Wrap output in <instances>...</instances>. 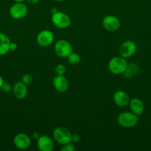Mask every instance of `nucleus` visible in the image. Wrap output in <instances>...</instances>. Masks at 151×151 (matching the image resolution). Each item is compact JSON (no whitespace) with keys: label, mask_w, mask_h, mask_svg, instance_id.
Masks as SVG:
<instances>
[{"label":"nucleus","mask_w":151,"mask_h":151,"mask_svg":"<svg viewBox=\"0 0 151 151\" xmlns=\"http://www.w3.org/2000/svg\"><path fill=\"white\" fill-rule=\"evenodd\" d=\"M118 123L123 128H130L136 126L139 122L138 115L133 112H123L121 113L117 117Z\"/></svg>","instance_id":"f257e3e1"},{"label":"nucleus","mask_w":151,"mask_h":151,"mask_svg":"<svg viewBox=\"0 0 151 151\" xmlns=\"http://www.w3.org/2000/svg\"><path fill=\"white\" fill-rule=\"evenodd\" d=\"M128 63L122 56L113 57L108 63V69L114 75L123 74L127 69Z\"/></svg>","instance_id":"f03ea898"},{"label":"nucleus","mask_w":151,"mask_h":151,"mask_svg":"<svg viewBox=\"0 0 151 151\" xmlns=\"http://www.w3.org/2000/svg\"><path fill=\"white\" fill-rule=\"evenodd\" d=\"M52 23L54 26L59 29H65L70 25L71 20L70 16L63 12H56L54 14H52Z\"/></svg>","instance_id":"7ed1b4c3"},{"label":"nucleus","mask_w":151,"mask_h":151,"mask_svg":"<svg viewBox=\"0 0 151 151\" xmlns=\"http://www.w3.org/2000/svg\"><path fill=\"white\" fill-rule=\"evenodd\" d=\"M72 134L70 131L64 127H58L53 131V138L61 145H65L71 142Z\"/></svg>","instance_id":"20e7f679"},{"label":"nucleus","mask_w":151,"mask_h":151,"mask_svg":"<svg viewBox=\"0 0 151 151\" xmlns=\"http://www.w3.org/2000/svg\"><path fill=\"white\" fill-rule=\"evenodd\" d=\"M54 50L59 57L67 58L71 52H73V47L68 41L60 39L55 44Z\"/></svg>","instance_id":"39448f33"},{"label":"nucleus","mask_w":151,"mask_h":151,"mask_svg":"<svg viewBox=\"0 0 151 151\" xmlns=\"http://www.w3.org/2000/svg\"><path fill=\"white\" fill-rule=\"evenodd\" d=\"M28 7L22 2H16L10 8V15L14 19H22L28 14Z\"/></svg>","instance_id":"423d86ee"},{"label":"nucleus","mask_w":151,"mask_h":151,"mask_svg":"<svg viewBox=\"0 0 151 151\" xmlns=\"http://www.w3.org/2000/svg\"><path fill=\"white\" fill-rule=\"evenodd\" d=\"M102 25L106 30L109 32H115L120 27V21L116 16L113 15H108L105 16L102 20Z\"/></svg>","instance_id":"0eeeda50"},{"label":"nucleus","mask_w":151,"mask_h":151,"mask_svg":"<svg viewBox=\"0 0 151 151\" xmlns=\"http://www.w3.org/2000/svg\"><path fill=\"white\" fill-rule=\"evenodd\" d=\"M136 44L134 41L128 40L121 44L119 47V54L124 58H130L136 53Z\"/></svg>","instance_id":"6e6552de"},{"label":"nucleus","mask_w":151,"mask_h":151,"mask_svg":"<svg viewBox=\"0 0 151 151\" xmlns=\"http://www.w3.org/2000/svg\"><path fill=\"white\" fill-rule=\"evenodd\" d=\"M54 35L53 32L48 29L41 31L36 37V41L38 45L42 47H47L53 43Z\"/></svg>","instance_id":"1a4fd4ad"},{"label":"nucleus","mask_w":151,"mask_h":151,"mask_svg":"<svg viewBox=\"0 0 151 151\" xmlns=\"http://www.w3.org/2000/svg\"><path fill=\"white\" fill-rule=\"evenodd\" d=\"M13 143L16 147L23 150V149H27L30 147L31 141L30 137L27 134L20 133L15 136L14 139H13Z\"/></svg>","instance_id":"9d476101"},{"label":"nucleus","mask_w":151,"mask_h":151,"mask_svg":"<svg viewBox=\"0 0 151 151\" xmlns=\"http://www.w3.org/2000/svg\"><path fill=\"white\" fill-rule=\"evenodd\" d=\"M53 84L56 91L59 92H65L69 87L68 79L64 75H56L53 78Z\"/></svg>","instance_id":"9b49d317"},{"label":"nucleus","mask_w":151,"mask_h":151,"mask_svg":"<svg viewBox=\"0 0 151 151\" xmlns=\"http://www.w3.org/2000/svg\"><path fill=\"white\" fill-rule=\"evenodd\" d=\"M37 146L41 151H51L53 149V142L48 136H41L37 139Z\"/></svg>","instance_id":"f8f14e48"},{"label":"nucleus","mask_w":151,"mask_h":151,"mask_svg":"<svg viewBox=\"0 0 151 151\" xmlns=\"http://www.w3.org/2000/svg\"><path fill=\"white\" fill-rule=\"evenodd\" d=\"M113 100L115 105L119 107H125L130 103V99L128 94L123 91H118L114 94Z\"/></svg>","instance_id":"ddd939ff"},{"label":"nucleus","mask_w":151,"mask_h":151,"mask_svg":"<svg viewBox=\"0 0 151 151\" xmlns=\"http://www.w3.org/2000/svg\"><path fill=\"white\" fill-rule=\"evenodd\" d=\"M13 92L15 97L19 100L25 98L28 94V88L26 84L22 83V81L16 83L13 87Z\"/></svg>","instance_id":"4468645a"},{"label":"nucleus","mask_w":151,"mask_h":151,"mask_svg":"<svg viewBox=\"0 0 151 151\" xmlns=\"http://www.w3.org/2000/svg\"><path fill=\"white\" fill-rule=\"evenodd\" d=\"M130 108L131 109L132 112L136 114V115H141L144 112V103L139 98H133L130 101Z\"/></svg>","instance_id":"2eb2a0df"},{"label":"nucleus","mask_w":151,"mask_h":151,"mask_svg":"<svg viewBox=\"0 0 151 151\" xmlns=\"http://www.w3.org/2000/svg\"><path fill=\"white\" fill-rule=\"evenodd\" d=\"M10 41V38L4 33L0 32V55H4L7 54L9 50Z\"/></svg>","instance_id":"dca6fc26"},{"label":"nucleus","mask_w":151,"mask_h":151,"mask_svg":"<svg viewBox=\"0 0 151 151\" xmlns=\"http://www.w3.org/2000/svg\"><path fill=\"white\" fill-rule=\"evenodd\" d=\"M138 70H139V67L137 66V65L135 64V63H130V64L127 65V69H125L123 74L126 78H130L137 73Z\"/></svg>","instance_id":"f3484780"},{"label":"nucleus","mask_w":151,"mask_h":151,"mask_svg":"<svg viewBox=\"0 0 151 151\" xmlns=\"http://www.w3.org/2000/svg\"><path fill=\"white\" fill-rule=\"evenodd\" d=\"M67 58H68V62L72 65H77L80 63V61H81L80 56L78 55L77 53L71 52L70 54L67 57Z\"/></svg>","instance_id":"a211bd4d"},{"label":"nucleus","mask_w":151,"mask_h":151,"mask_svg":"<svg viewBox=\"0 0 151 151\" xmlns=\"http://www.w3.org/2000/svg\"><path fill=\"white\" fill-rule=\"evenodd\" d=\"M55 72L57 75H64L66 72V67L62 64H59L55 67Z\"/></svg>","instance_id":"6ab92c4d"},{"label":"nucleus","mask_w":151,"mask_h":151,"mask_svg":"<svg viewBox=\"0 0 151 151\" xmlns=\"http://www.w3.org/2000/svg\"><path fill=\"white\" fill-rule=\"evenodd\" d=\"M33 81V77L30 74H25L22 78V82L26 85L31 83Z\"/></svg>","instance_id":"aec40b11"},{"label":"nucleus","mask_w":151,"mask_h":151,"mask_svg":"<svg viewBox=\"0 0 151 151\" xmlns=\"http://www.w3.org/2000/svg\"><path fill=\"white\" fill-rule=\"evenodd\" d=\"M0 89H1V91H3V92L8 93V92H10V91H11L12 86H11V85L9 83L4 82V83H3V84L1 85V88H0Z\"/></svg>","instance_id":"412c9836"},{"label":"nucleus","mask_w":151,"mask_h":151,"mask_svg":"<svg viewBox=\"0 0 151 151\" xmlns=\"http://www.w3.org/2000/svg\"><path fill=\"white\" fill-rule=\"evenodd\" d=\"M74 149H75V147H74L73 145L71 142H70L68 143V144L63 145L61 150L62 151H73Z\"/></svg>","instance_id":"4be33fe9"},{"label":"nucleus","mask_w":151,"mask_h":151,"mask_svg":"<svg viewBox=\"0 0 151 151\" xmlns=\"http://www.w3.org/2000/svg\"><path fill=\"white\" fill-rule=\"evenodd\" d=\"M80 136L78 134H72V137H71V142H78L80 141Z\"/></svg>","instance_id":"5701e85b"},{"label":"nucleus","mask_w":151,"mask_h":151,"mask_svg":"<svg viewBox=\"0 0 151 151\" xmlns=\"http://www.w3.org/2000/svg\"><path fill=\"white\" fill-rule=\"evenodd\" d=\"M18 48V45L16 43L10 42V46H9V50L10 51H15Z\"/></svg>","instance_id":"b1692460"},{"label":"nucleus","mask_w":151,"mask_h":151,"mask_svg":"<svg viewBox=\"0 0 151 151\" xmlns=\"http://www.w3.org/2000/svg\"><path fill=\"white\" fill-rule=\"evenodd\" d=\"M26 1H28V3H30V4H37V3L39 1V0H26Z\"/></svg>","instance_id":"393cba45"},{"label":"nucleus","mask_w":151,"mask_h":151,"mask_svg":"<svg viewBox=\"0 0 151 151\" xmlns=\"http://www.w3.org/2000/svg\"><path fill=\"white\" fill-rule=\"evenodd\" d=\"M39 137H40V136L38 135V133H34V134H33V138H35L36 139H38L39 138Z\"/></svg>","instance_id":"a878e982"},{"label":"nucleus","mask_w":151,"mask_h":151,"mask_svg":"<svg viewBox=\"0 0 151 151\" xmlns=\"http://www.w3.org/2000/svg\"><path fill=\"white\" fill-rule=\"evenodd\" d=\"M3 83H4V80H3V78L0 76V88H1V85L3 84Z\"/></svg>","instance_id":"bb28decb"},{"label":"nucleus","mask_w":151,"mask_h":151,"mask_svg":"<svg viewBox=\"0 0 151 151\" xmlns=\"http://www.w3.org/2000/svg\"><path fill=\"white\" fill-rule=\"evenodd\" d=\"M56 12H58L57 9H56V8H53V9H51V13H52V14H54V13H56Z\"/></svg>","instance_id":"cd10ccee"},{"label":"nucleus","mask_w":151,"mask_h":151,"mask_svg":"<svg viewBox=\"0 0 151 151\" xmlns=\"http://www.w3.org/2000/svg\"><path fill=\"white\" fill-rule=\"evenodd\" d=\"M13 1H14L15 2H23L25 0H13Z\"/></svg>","instance_id":"c85d7f7f"},{"label":"nucleus","mask_w":151,"mask_h":151,"mask_svg":"<svg viewBox=\"0 0 151 151\" xmlns=\"http://www.w3.org/2000/svg\"><path fill=\"white\" fill-rule=\"evenodd\" d=\"M56 1H66V0H55Z\"/></svg>","instance_id":"c756f323"}]
</instances>
